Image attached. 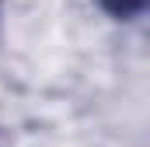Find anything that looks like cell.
<instances>
[{
  "instance_id": "obj_1",
  "label": "cell",
  "mask_w": 150,
  "mask_h": 147,
  "mask_svg": "<svg viewBox=\"0 0 150 147\" xmlns=\"http://www.w3.org/2000/svg\"><path fill=\"white\" fill-rule=\"evenodd\" d=\"M112 11H119V14H129V11H136L140 7V0H105Z\"/></svg>"
}]
</instances>
